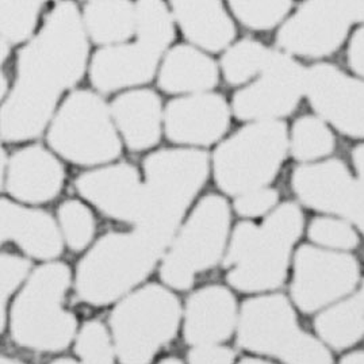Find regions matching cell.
I'll return each instance as SVG.
<instances>
[{
    "mask_svg": "<svg viewBox=\"0 0 364 364\" xmlns=\"http://www.w3.org/2000/svg\"><path fill=\"white\" fill-rule=\"evenodd\" d=\"M91 56L80 7L57 1L16 53L14 83L0 109L1 142L25 144L45 134L63 99L88 73Z\"/></svg>",
    "mask_w": 364,
    "mask_h": 364,
    "instance_id": "1",
    "label": "cell"
},
{
    "mask_svg": "<svg viewBox=\"0 0 364 364\" xmlns=\"http://www.w3.org/2000/svg\"><path fill=\"white\" fill-rule=\"evenodd\" d=\"M304 226V213L294 202L279 203L260 225H236L223 260L228 284L247 294L280 287L287 279L293 248Z\"/></svg>",
    "mask_w": 364,
    "mask_h": 364,
    "instance_id": "2",
    "label": "cell"
},
{
    "mask_svg": "<svg viewBox=\"0 0 364 364\" xmlns=\"http://www.w3.org/2000/svg\"><path fill=\"white\" fill-rule=\"evenodd\" d=\"M141 172L145 214L139 230L166 251L211 175V156L205 149L160 148L146 154Z\"/></svg>",
    "mask_w": 364,
    "mask_h": 364,
    "instance_id": "3",
    "label": "cell"
},
{
    "mask_svg": "<svg viewBox=\"0 0 364 364\" xmlns=\"http://www.w3.org/2000/svg\"><path fill=\"white\" fill-rule=\"evenodd\" d=\"M73 287V272L61 262L36 267L7 311L9 332L15 346L36 353L68 350L79 332L76 316L65 308Z\"/></svg>",
    "mask_w": 364,
    "mask_h": 364,
    "instance_id": "4",
    "label": "cell"
},
{
    "mask_svg": "<svg viewBox=\"0 0 364 364\" xmlns=\"http://www.w3.org/2000/svg\"><path fill=\"white\" fill-rule=\"evenodd\" d=\"M166 250L136 229L109 230L83 253L73 271V290L88 306L115 305L145 284Z\"/></svg>",
    "mask_w": 364,
    "mask_h": 364,
    "instance_id": "5",
    "label": "cell"
},
{
    "mask_svg": "<svg viewBox=\"0 0 364 364\" xmlns=\"http://www.w3.org/2000/svg\"><path fill=\"white\" fill-rule=\"evenodd\" d=\"M183 306L163 283H145L114 305L107 326L119 364H152L178 336Z\"/></svg>",
    "mask_w": 364,
    "mask_h": 364,
    "instance_id": "6",
    "label": "cell"
},
{
    "mask_svg": "<svg viewBox=\"0 0 364 364\" xmlns=\"http://www.w3.org/2000/svg\"><path fill=\"white\" fill-rule=\"evenodd\" d=\"M46 145L70 164L91 169L118 161L124 142L110 106L94 90H73L63 99L48 127Z\"/></svg>",
    "mask_w": 364,
    "mask_h": 364,
    "instance_id": "7",
    "label": "cell"
},
{
    "mask_svg": "<svg viewBox=\"0 0 364 364\" xmlns=\"http://www.w3.org/2000/svg\"><path fill=\"white\" fill-rule=\"evenodd\" d=\"M230 220V206L224 196L199 198L159 264L160 282L173 291H190L200 274L224 260Z\"/></svg>",
    "mask_w": 364,
    "mask_h": 364,
    "instance_id": "8",
    "label": "cell"
},
{
    "mask_svg": "<svg viewBox=\"0 0 364 364\" xmlns=\"http://www.w3.org/2000/svg\"><path fill=\"white\" fill-rule=\"evenodd\" d=\"M289 154L283 121L251 122L221 141L211 154L215 186L229 196L269 187Z\"/></svg>",
    "mask_w": 364,
    "mask_h": 364,
    "instance_id": "9",
    "label": "cell"
},
{
    "mask_svg": "<svg viewBox=\"0 0 364 364\" xmlns=\"http://www.w3.org/2000/svg\"><path fill=\"white\" fill-rule=\"evenodd\" d=\"M237 344L284 364H333L321 343L299 328L294 309L283 294L259 295L241 305Z\"/></svg>",
    "mask_w": 364,
    "mask_h": 364,
    "instance_id": "10",
    "label": "cell"
},
{
    "mask_svg": "<svg viewBox=\"0 0 364 364\" xmlns=\"http://www.w3.org/2000/svg\"><path fill=\"white\" fill-rule=\"evenodd\" d=\"M356 23L364 25V0H310L282 23L277 46L291 57L331 56Z\"/></svg>",
    "mask_w": 364,
    "mask_h": 364,
    "instance_id": "11",
    "label": "cell"
},
{
    "mask_svg": "<svg viewBox=\"0 0 364 364\" xmlns=\"http://www.w3.org/2000/svg\"><path fill=\"white\" fill-rule=\"evenodd\" d=\"M305 76L304 65L277 49L266 70L233 95L232 114L245 124L282 121L305 97Z\"/></svg>",
    "mask_w": 364,
    "mask_h": 364,
    "instance_id": "12",
    "label": "cell"
},
{
    "mask_svg": "<svg viewBox=\"0 0 364 364\" xmlns=\"http://www.w3.org/2000/svg\"><path fill=\"white\" fill-rule=\"evenodd\" d=\"M291 298L304 313H314L350 293L359 280L356 259L302 245L293 260Z\"/></svg>",
    "mask_w": 364,
    "mask_h": 364,
    "instance_id": "13",
    "label": "cell"
},
{
    "mask_svg": "<svg viewBox=\"0 0 364 364\" xmlns=\"http://www.w3.org/2000/svg\"><path fill=\"white\" fill-rule=\"evenodd\" d=\"M73 188L94 210L132 229L140 228L145 214L144 178L129 161H114L97 168L83 169Z\"/></svg>",
    "mask_w": 364,
    "mask_h": 364,
    "instance_id": "14",
    "label": "cell"
},
{
    "mask_svg": "<svg viewBox=\"0 0 364 364\" xmlns=\"http://www.w3.org/2000/svg\"><path fill=\"white\" fill-rule=\"evenodd\" d=\"M305 97L322 121L350 139H364V80L332 64L306 68Z\"/></svg>",
    "mask_w": 364,
    "mask_h": 364,
    "instance_id": "15",
    "label": "cell"
},
{
    "mask_svg": "<svg viewBox=\"0 0 364 364\" xmlns=\"http://www.w3.org/2000/svg\"><path fill=\"white\" fill-rule=\"evenodd\" d=\"M67 179L63 160L48 146L28 142L9 154L1 171V193L28 206H43L61 196Z\"/></svg>",
    "mask_w": 364,
    "mask_h": 364,
    "instance_id": "16",
    "label": "cell"
},
{
    "mask_svg": "<svg viewBox=\"0 0 364 364\" xmlns=\"http://www.w3.org/2000/svg\"><path fill=\"white\" fill-rule=\"evenodd\" d=\"M230 105L220 92L171 99L164 106V136L182 148L218 145L230 127Z\"/></svg>",
    "mask_w": 364,
    "mask_h": 364,
    "instance_id": "17",
    "label": "cell"
},
{
    "mask_svg": "<svg viewBox=\"0 0 364 364\" xmlns=\"http://www.w3.org/2000/svg\"><path fill=\"white\" fill-rule=\"evenodd\" d=\"M163 56L136 40L98 48L90 60L88 79L100 95L141 88L156 79Z\"/></svg>",
    "mask_w": 364,
    "mask_h": 364,
    "instance_id": "18",
    "label": "cell"
},
{
    "mask_svg": "<svg viewBox=\"0 0 364 364\" xmlns=\"http://www.w3.org/2000/svg\"><path fill=\"white\" fill-rule=\"evenodd\" d=\"M0 242L14 244L30 260L41 263L56 262L65 250L56 217L9 196L0 200Z\"/></svg>",
    "mask_w": 364,
    "mask_h": 364,
    "instance_id": "19",
    "label": "cell"
},
{
    "mask_svg": "<svg viewBox=\"0 0 364 364\" xmlns=\"http://www.w3.org/2000/svg\"><path fill=\"white\" fill-rule=\"evenodd\" d=\"M291 190L309 209L348 220L358 196V182L348 167L328 159L301 164L291 173Z\"/></svg>",
    "mask_w": 364,
    "mask_h": 364,
    "instance_id": "20",
    "label": "cell"
},
{
    "mask_svg": "<svg viewBox=\"0 0 364 364\" xmlns=\"http://www.w3.org/2000/svg\"><path fill=\"white\" fill-rule=\"evenodd\" d=\"M237 322L235 294L221 284L203 286L184 302L183 340L190 348L221 346L237 329Z\"/></svg>",
    "mask_w": 364,
    "mask_h": 364,
    "instance_id": "21",
    "label": "cell"
},
{
    "mask_svg": "<svg viewBox=\"0 0 364 364\" xmlns=\"http://www.w3.org/2000/svg\"><path fill=\"white\" fill-rule=\"evenodd\" d=\"M114 125L132 154L152 152L164 136V106L161 97L141 87L117 94L109 103Z\"/></svg>",
    "mask_w": 364,
    "mask_h": 364,
    "instance_id": "22",
    "label": "cell"
},
{
    "mask_svg": "<svg viewBox=\"0 0 364 364\" xmlns=\"http://www.w3.org/2000/svg\"><path fill=\"white\" fill-rule=\"evenodd\" d=\"M169 7L176 28L187 43L217 55L225 52L237 36L233 16L218 0H172Z\"/></svg>",
    "mask_w": 364,
    "mask_h": 364,
    "instance_id": "23",
    "label": "cell"
},
{
    "mask_svg": "<svg viewBox=\"0 0 364 364\" xmlns=\"http://www.w3.org/2000/svg\"><path fill=\"white\" fill-rule=\"evenodd\" d=\"M220 65L190 43L173 45L161 58L156 76L161 92L186 97L210 92L220 82Z\"/></svg>",
    "mask_w": 364,
    "mask_h": 364,
    "instance_id": "24",
    "label": "cell"
},
{
    "mask_svg": "<svg viewBox=\"0 0 364 364\" xmlns=\"http://www.w3.org/2000/svg\"><path fill=\"white\" fill-rule=\"evenodd\" d=\"M82 10L90 43L99 48L130 43L136 36V3L130 0H91Z\"/></svg>",
    "mask_w": 364,
    "mask_h": 364,
    "instance_id": "25",
    "label": "cell"
},
{
    "mask_svg": "<svg viewBox=\"0 0 364 364\" xmlns=\"http://www.w3.org/2000/svg\"><path fill=\"white\" fill-rule=\"evenodd\" d=\"M43 1L1 0L0 1V61H7L14 46H23L37 34L43 15Z\"/></svg>",
    "mask_w": 364,
    "mask_h": 364,
    "instance_id": "26",
    "label": "cell"
},
{
    "mask_svg": "<svg viewBox=\"0 0 364 364\" xmlns=\"http://www.w3.org/2000/svg\"><path fill=\"white\" fill-rule=\"evenodd\" d=\"M275 50L253 38H242L232 43L218 64L225 82L233 87L250 85L266 70Z\"/></svg>",
    "mask_w": 364,
    "mask_h": 364,
    "instance_id": "27",
    "label": "cell"
},
{
    "mask_svg": "<svg viewBox=\"0 0 364 364\" xmlns=\"http://www.w3.org/2000/svg\"><path fill=\"white\" fill-rule=\"evenodd\" d=\"M318 335L333 348L344 350L364 336V310L358 296L329 308L316 318Z\"/></svg>",
    "mask_w": 364,
    "mask_h": 364,
    "instance_id": "28",
    "label": "cell"
},
{
    "mask_svg": "<svg viewBox=\"0 0 364 364\" xmlns=\"http://www.w3.org/2000/svg\"><path fill=\"white\" fill-rule=\"evenodd\" d=\"M175 38L176 23L167 3L161 0L136 1V41L166 55Z\"/></svg>",
    "mask_w": 364,
    "mask_h": 364,
    "instance_id": "29",
    "label": "cell"
},
{
    "mask_svg": "<svg viewBox=\"0 0 364 364\" xmlns=\"http://www.w3.org/2000/svg\"><path fill=\"white\" fill-rule=\"evenodd\" d=\"M336 139L325 121L317 115H302L289 132V152L302 163H316L335 151Z\"/></svg>",
    "mask_w": 364,
    "mask_h": 364,
    "instance_id": "30",
    "label": "cell"
},
{
    "mask_svg": "<svg viewBox=\"0 0 364 364\" xmlns=\"http://www.w3.org/2000/svg\"><path fill=\"white\" fill-rule=\"evenodd\" d=\"M94 209L83 199L63 200L56 211V220L65 248L70 252L85 253L97 240V217Z\"/></svg>",
    "mask_w": 364,
    "mask_h": 364,
    "instance_id": "31",
    "label": "cell"
},
{
    "mask_svg": "<svg viewBox=\"0 0 364 364\" xmlns=\"http://www.w3.org/2000/svg\"><path fill=\"white\" fill-rule=\"evenodd\" d=\"M73 353L75 356H58L49 364H115L117 356L107 323L100 320L85 321L73 341Z\"/></svg>",
    "mask_w": 364,
    "mask_h": 364,
    "instance_id": "32",
    "label": "cell"
},
{
    "mask_svg": "<svg viewBox=\"0 0 364 364\" xmlns=\"http://www.w3.org/2000/svg\"><path fill=\"white\" fill-rule=\"evenodd\" d=\"M228 6L236 21L255 31L280 28L293 11L289 0H232Z\"/></svg>",
    "mask_w": 364,
    "mask_h": 364,
    "instance_id": "33",
    "label": "cell"
},
{
    "mask_svg": "<svg viewBox=\"0 0 364 364\" xmlns=\"http://www.w3.org/2000/svg\"><path fill=\"white\" fill-rule=\"evenodd\" d=\"M31 260L25 255L3 251L0 255V320L1 332L6 331L7 325V308L9 302L13 301L16 293L26 283L33 272Z\"/></svg>",
    "mask_w": 364,
    "mask_h": 364,
    "instance_id": "34",
    "label": "cell"
},
{
    "mask_svg": "<svg viewBox=\"0 0 364 364\" xmlns=\"http://www.w3.org/2000/svg\"><path fill=\"white\" fill-rule=\"evenodd\" d=\"M309 238L321 247L332 250H353L359 238L348 223L331 217H317L311 220L308 229Z\"/></svg>",
    "mask_w": 364,
    "mask_h": 364,
    "instance_id": "35",
    "label": "cell"
},
{
    "mask_svg": "<svg viewBox=\"0 0 364 364\" xmlns=\"http://www.w3.org/2000/svg\"><path fill=\"white\" fill-rule=\"evenodd\" d=\"M279 191L272 187L253 190L235 198L233 210L242 218H259L274 210L279 205Z\"/></svg>",
    "mask_w": 364,
    "mask_h": 364,
    "instance_id": "36",
    "label": "cell"
},
{
    "mask_svg": "<svg viewBox=\"0 0 364 364\" xmlns=\"http://www.w3.org/2000/svg\"><path fill=\"white\" fill-rule=\"evenodd\" d=\"M235 363V352L224 347H196L190 348L186 359L176 356H168L156 364H233Z\"/></svg>",
    "mask_w": 364,
    "mask_h": 364,
    "instance_id": "37",
    "label": "cell"
},
{
    "mask_svg": "<svg viewBox=\"0 0 364 364\" xmlns=\"http://www.w3.org/2000/svg\"><path fill=\"white\" fill-rule=\"evenodd\" d=\"M347 60L350 70L364 77V25L350 37Z\"/></svg>",
    "mask_w": 364,
    "mask_h": 364,
    "instance_id": "38",
    "label": "cell"
},
{
    "mask_svg": "<svg viewBox=\"0 0 364 364\" xmlns=\"http://www.w3.org/2000/svg\"><path fill=\"white\" fill-rule=\"evenodd\" d=\"M358 187H359L358 188V196H356L353 209L350 211L348 221L356 225L364 235V188H362L359 184H358Z\"/></svg>",
    "mask_w": 364,
    "mask_h": 364,
    "instance_id": "39",
    "label": "cell"
},
{
    "mask_svg": "<svg viewBox=\"0 0 364 364\" xmlns=\"http://www.w3.org/2000/svg\"><path fill=\"white\" fill-rule=\"evenodd\" d=\"M352 163L356 172V182L364 188V144L358 145L352 151Z\"/></svg>",
    "mask_w": 364,
    "mask_h": 364,
    "instance_id": "40",
    "label": "cell"
},
{
    "mask_svg": "<svg viewBox=\"0 0 364 364\" xmlns=\"http://www.w3.org/2000/svg\"><path fill=\"white\" fill-rule=\"evenodd\" d=\"M340 364H364V350L350 353L348 356H346Z\"/></svg>",
    "mask_w": 364,
    "mask_h": 364,
    "instance_id": "41",
    "label": "cell"
},
{
    "mask_svg": "<svg viewBox=\"0 0 364 364\" xmlns=\"http://www.w3.org/2000/svg\"><path fill=\"white\" fill-rule=\"evenodd\" d=\"M237 364H272L268 363V362H264V360H262V359H255V358H244V359H241Z\"/></svg>",
    "mask_w": 364,
    "mask_h": 364,
    "instance_id": "42",
    "label": "cell"
},
{
    "mask_svg": "<svg viewBox=\"0 0 364 364\" xmlns=\"http://www.w3.org/2000/svg\"><path fill=\"white\" fill-rule=\"evenodd\" d=\"M0 364H26V363H23V362H21V360H18V359H15V358H11V356H6V355H3V356H1V359H0Z\"/></svg>",
    "mask_w": 364,
    "mask_h": 364,
    "instance_id": "43",
    "label": "cell"
},
{
    "mask_svg": "<svg viewBox=\"0 0 364 364\" xmlns=\"http://www.w3.org/2000/svg\"><path fill=\"white\" fill-rule=\"evenodd\" d=\"M358 299H359V302H360V305L363 306L364 310V282L363 286H362V290H360V293L358 295Z\"/></svg>",
    "mask_w": 364,
    "mask_h": 364,
    "instance_id": "44",
    "label": "cell"
}]
</instances>
